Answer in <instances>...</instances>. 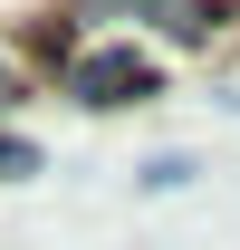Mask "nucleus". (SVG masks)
Masks as SVG:
<instances>
[{
    "instance_id": "obj_5",
    "label": "nucleus",
    "mask_w": 240,
    "mask_h": 250,
    "mask_svg": "<svg viewBox=\"0 0 240 250\" xmlns=\"http://www.w3.org/2000/svg\"><path fill=\"white\" fill-rule=\"evenodd\" d=\"M0 106H20V67H10V58H0Z\"/></svg>"
},
{
    "instance_id": "obj_4",
    "label": "nucleus",
    "mask_w": 240,
    "mask_h": 250,
    "mask_svg": "<svg viewBox=\"0 0 240 250\" xmlns=\"http://www.w3.org/2000/svg\"><path fill=\"white\" fill-rule=\"evenodd\" d=\"M144 183H154V192H173V183H192V164H182V154H154V164H144Z\"/></svg>"
},
{
    "instance_id": "obj_3",
    "label": "nucleus",
    "mask_w": 240,
    "mask_h": 250,
    "mask_svg": "<svg viewBox=\"0 0 240 250\" xmlns=\"http://www.w3.org/2000/svg\"><path fill=\"white\" fill-rule=\"evenodd\" d=\"M10 173H39V145H20V135H0V183Z\"/></svg>"
},
{
    "instance_id": "obj_2",
    "label": "nucleus",
    "mask_w": 240,
    "mask_h": 250,
    "mask_svg": "<svg viewBox=\"0 0 240 250\" xmlns=\"http://www.w3.org/2000/svg\"><path fill=\"white\" fill-rule=\"evenodd\" d=\"M87 10H144L173 39H211V0H87Z\"/></svg>"
},
{
    "instance_id": "obj_1",
    "label": "nucleus",
    "mask_w": 240,
    "mask_h": 250,
    "mask_svg": "<svg viewBox=\"0 0 240 250\" xmlns=\"http://www.w3.org/2000/svg\"><path fill=\"white\" fill-rule=\"evenodd\" d=\"M67 96H77V106H144L154 96V58H135V48H87V58L67 67Z\"/></svg>"
}]
</instances>
